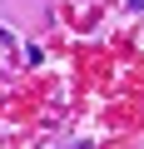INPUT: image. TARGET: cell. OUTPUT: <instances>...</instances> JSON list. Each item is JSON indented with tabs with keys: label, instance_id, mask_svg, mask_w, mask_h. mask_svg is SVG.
Returning a JSON list of instances; mask_svg holds the SVG:
<instances>
[{
	"label": "cell",
	"instance_id": "cell-1",
	"mask_svg": "<svg viewBox=\"0 0 144 149\" xmlns=\"http://www.w3.org/2000/svg\"><path fill=\"white\" fill-rule=\"evenodd\" d=\"M129 10H144V0H129Z\"/></svg>",
	"mask_w": 144,
	"mask_h": 149
}]
</instances>
